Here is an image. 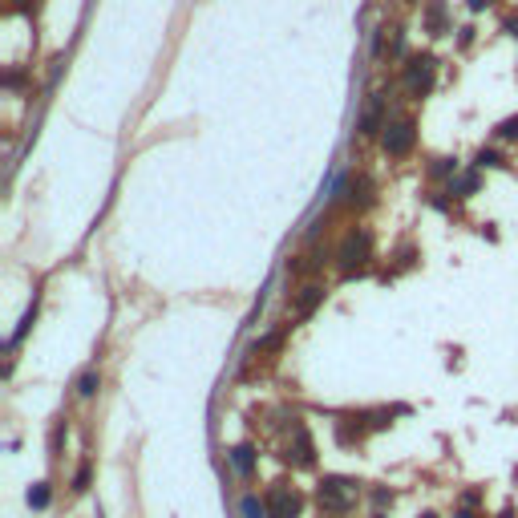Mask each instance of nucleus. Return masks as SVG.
Masks as SVG:
<instances>
[{"label":"nucleus","instance_id":"obj_1","mask_svg":"<svg viewBox=\"0 0 518 518\" xmlns=\"http://www.w3.org/2000/svg\"><path fill=\"white\" fill-rule=\"evenodd\" d=\"M349 490H353V482H349V478H324V482H320V490H316V498H320V506H324L328 515H349V510H353V498H349Z\"/></svg>","mask_w":518,"mask_h":518},{"label":"nucleus","instance_id":"obj_2","mask_svg":"<svg viewBox=\"0 0 518 518\" xmlns=\"http://www.w3.org/2000/svg\"><path fill=\"white\" fill-rule=\"evenodd\" d=\"M369 247H373V235L369 231H353V235L344 239V247H340V259H344V271L353 276L356 267L369 259Z\"/></svg>","mask_w":518,"mask_h":518},{"label":"nucleus","instance_id":"obj_3","mask_svg":"<svg viewBox=\"0 0 518 518\" xmlns=\"http://www.w3.org/2000/svg\"><path fill=\"white\" fill-rule=\"evenodd\" d=\"M405 81H409V94L421 97L433 90V57H413L409 69H405Z\"/></svg>","mask_w":518,"mask_h":518},{"label":"nucleus","instance_id":"obj_4","mask_svg":"<svg viewBox=\"0 0 518 518\" xmlns=\"http://www.w3.org/2000/svg\"><path fill=\"white\" fill-rule=\"evenodd\" d=\"M267 518H300V494L287 486H276L267 494Z\"/></svg>","mask_w":518,"mask_h":518},{"label":"nucleus","instance_id":"obj_5","mask_svg":"<svg viewBox=\"0 0 518 518\" xmlns=\"http://www.w3.org/2000/svg\"><path fill=\"white\" fill-rule=\"evenodd\" d=\"M413 122H397V126H389L385 130V154H393V158H405L409 150H413Z\"/></svg>","mask_w":518,"mask_h":518},{"label":"nucleus","instance_id":"obj_6","mask_svg":"<svg viewBox=\"0 0 518 518\" xmlns=\"http://www.w3.org/2000/svg\"><path fill=\"white\" fill-rule=\"evenodd\" d=\"M320 300H324V287L320 283H308V287H300V296H296V316L304 320V316H312L316 308H320Z\"/></svg>","mask_w":518,"mask_h":518},{"label":"nucleus","instance_id":"obj_7","mask_svg":"<svg viewBox=\"0 0 518 518\" xmlns=\"http://www.w3.org/2000/svg\"><path fill=\"white\" fill-rule=\"evenodd\" d=\"M381 114H385V97H369V106H365V114H360V134H377L381 130Z\"/></svg>","mask_w":518,"mask_h":518},{"label":"nucleus","instance_id":"obj_8","mask_svg":"<svg viewBox=\"0 0 518 518\" xmlns=\"http://www.w3.org/2000/svg\"><path fill=\"white\" fill-rule=\"evenodd\" d=\"M231 462H235V470L243 474V478H251V470H256V449H251V446H235V449H231Z\"/></svg>","mask_w":518,"mask_h":518},{"label":"nucleus","instance_id":"obj_9","mask_svg":"<svg viewBox=\"0 0 518 518\" xmlns=\"http://www.w3.org/2000/svg\"><path fill=\"white\" fill-rule=\"evenodd\" d=\"M425 24H429V33H446V4L442 0H433L425 8Z\"/></svg>","mask_w":518,"mask_h":518},{"label":"nucleus","instance_id":"obj_10","mask_svg":"<svg viewBox=\"0 0 518 518\" xmlns=\"http://www.w3.org/2000/svg\"><path fill=\"white\" fill-rule=\"evenodd\" d=\"M296 462H300V466H312V442H308L304 425H296Z\"/></svg>","mask_w":518,"mask_h":518},{"label":"nucleus","instance_id":"obj_11","mask_svg":"<svg viewBox=\"0 0 518 518\" xmlns=\"http://www.w3.org/2000/svg\"><path fill=\"white\" fill-rule=\"evenodd\" d=\"M28 506H33V510H45L49 506V482H37V486L28 490Z\"/></svg>","mask_w":518,"mask_h":518},{"label":"nucleus","instance_id":"obj_12","mask_svg":"<svg viewBox=\"0 0 518 518\" xmlns=\"http://www.w3.org/2000/svg\"><path fill=\"white\" fill-rule=\"evenodd\" d=\"M243 518H267V502H259L256 494L243 498Z\"/></svg>","mask_w":518,"mask_h":518},{"label":"nucleus","instance_id":"obj_13","mask_svg":"<svg viewBox=\"0 0 518 518\" xmlns=\"http://www.w3.org/2000/svg\"><path fill=\"white\" fill-rule=\"evenodd\" d=\"M97 385H101V381H97V373H85V377L77 381V393H81V397H94Z\"/></svg>","mask_w":518,"mask_h":518},{"label":"nucleus","instance_id":"obj_14","mask_svg":"<svg viewBox=\"0 0 518 518\" xmlns=\"http://www.w3.org/2000/svg\"><path fill=\"white\" fill-rule=\"evenodd\" d=\"M73 490H77V494H81V490H90V462L77 470V478H73Z\"/></svg>","mask_w":518,"mask_h":518},{"label":"nucleus","instance_id":"obj_15","mask_svg":"<svg viewBox=\"0 0 518 518\" xmlns=\"http://www.w3.org/2000/svg\"><path fill=\"white\" fill-rule=\"evenodd\" d=\"M478 166H502V154H494V150H478Z\"/></svg>","mask_w":518,"mask_h":518},{"label":"nucleus","instance_id":"obj_16","mask_svg":"<svg viewBox=\"0 0 518 518\" xmlns=\"http://www.w3.org/2000/svg\"><path fill=\"white\" fill-rule=\"evenodd\" d=\"M453 190H462V194H474V190H478V174H466V178H462V183H458Z\"/></svg>","mask_w":518,"mask_h":518},{"label":"nucleus","instance_id":"obj_17","mask_svg":"<svg viewBox=\"0 0 518 518\" xmlns=\"http://www.w3.org/2000/svg\"><path fill=\"white\" fill-rule=\"evenodd\" d=\"M498 134H502V138H518V118L502 122V126H498Z\"/></svg>","mask_w":518,"mask_h":518},{"label":"nucleus","instance_id":"obj_18","mask_svg":"<svg viewBox=\"0 0 518 518\" xmlns=\"http://www.w3.org/2000/svg\"><path fill=\"white\" fill-rule=\"evenodd\" d=\"M61 442H65V421H61V425H57V429H53V453L61 449Z\"/></svg>","mask_w":518,"mask_h":518},{"label":"nucleus","instance_id":"obj_19","mask_svg":"<svg viewBox=\"0 0 518 518\" xmlns=\"http://www.w3.org/2000/svg\"><path fill=\"white\" fill-rule=\"evenodd\" d=\"M373 502H377V506H385V502H393V494H389V490H377V494H373Z\"/></svg>","mask_w":518,"mask_h":518},{"label":"nucleus","instance_id":"obj_20","mask_svg":"<svg viewBox=\"0 0 518 518\" xmlns=\"http://www.w3.org/2000/svg\"><path fill=\"white\" fill-rule=\"evenodd\" d=\"M486 4H490V0H470V12H482Z\"/></svg>","mask_w":518,"mask_h":518},{"label":"nucleus","instance_id":"obj_21","mask_svg":"<svg viewBox=\"0 0 518 518\" xmlns=\"http://www.w3.org/2000/svg\"><path fill=\"white\" fill-rule=\"evenodd\" d=\"M421 518H437V515H429V510H425V515H421Z\"/></svg>","mask_w":518,"mask_h":518},{"label":"nucleus","instance_id":"obj_22","mask_svg":"<svg viewBox=\"0 0 518 518\" xmlns=\"http://www.w3.org/2000/svg\"><path fill=\"white\" fill-rule=\"evenodd\" d=\"M373 518H385V515H381V510H377V515H373Z\"/></svg>","mask_w":518,"mask_h":518}]
</instances>
